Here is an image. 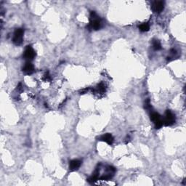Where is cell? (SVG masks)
Wrapping results in <instances>:
<instances>
[{
  "instance_id": "1",
  "label": "cell",
  "mask_w": 186,
  "mask_h": 186,
  "mask_svg": "<svg viewBox=\"0 0 186 186\" xmlns=\"http://www.w3.org/2000/svg\"><path fill=\"white\" fill-rule=\"evenodd\" d=\"M101 26L102 23L101 19L99 18V17L95 13V12L92 11L90 16H89V23L88 24L87 29L89 31H92V30L97 31V30L101 29Z\"/></svg>"
},
{
  "instance_id": "2",
  "label": "cell",
  "mask_w": 186,
  "mask_h": 186,
  "mask_svg": "<svg viewBox=\"0 0 186 186\" xmlns=\"http://www.w3.org/2000/svg\"><path fill=\"white\" fill-rule=\"evenodd\" d=\"M23 34L24 30L23 29H20L19 28V29H15L13 37V42L17 46L21 45L22 43H23Z\"/></svg>"
},
{
  "instance_id": "3",
  "label": "cell",
  "mask_w": 186,
  "mask_h": 186,
  "mask_svg": "<svg viewBox=\"0 0 186 186\" xmlns=\"http://www.w3.org/2000/svg\"><path fill=\"white\" fill-rule=\"evenodd\" d=\"M176 121V118H175V115L169 110H167L166 111L165 115H164V118L163 119V123L164 125L166 126V127H169V126L173 125L175 123Z\"/></svg>"
},
{
  "instance_id": "4",
  "label": "cell",
  "mask_w": 186,
  "mask_h": 186,
  "mask_svg": "<svg viewBox=\"0 0 186 186\" xmlns=\"http://www.w3.org/2000/svg\"><path fill=\"white\" fill-rule=\"evenodd\" d=\"M23 58L26 60L28 61H31L32 60H34L36 57V52L34 49H33V47L31 46L28 45L26 47L25 50H24L23 55Z\"/></svg>"
},
{
  "instance_id": "5",
  "label": "cell",
  "mask_w": 186,
  "mask_h": 186,
  "mask_svg": "<svg viewBox=\"0 0 186 186\" xmlns=\"http://www.w3.org/2000/svg\"><path fill=\"white\" fill-rule=\"evenodd\" d=\"M164 9V2L162 1H156L152 5V10L156 13H161Z\"/></svg>"
},
{
  "instance_id": "6",
  "label": "cell",
  "mask_w": 186,
  "mask_h": 186,
  "mask_svg": "<svg viewBox=\"0 0 186 186\" xmlns=\"http://www.w3.org/2000/svg\"><path fill=\"white\" fill-rule=\"evenodd\" d=\"M81 165V161L79 159L71 160L69 162V170L71 172L77 171Z\"/></svg>"
},
{
  "instance_id": "7",
  "label": "cell",
  "mask_w": 186,
  "mask_h": 186,
  "mask_svg": "<svg viewBox=\"0 0 186 186\" xmlns=\"http://www.w3.org/2000/svg\"><path fill=\"white\" fill-rule=\"evenodd\" d=\"M23 71L26 74L30 75L34 72V66L30 61H28L25 63L24 66L23 67Z\"/></svg>"
},
{
  "instance_id": "8",
  "label": "cell",
  "mask_w": 186,
  "mask_h": 186,
  "mask_svg": "<svg viewBox=\"0 0 186 186\" xmlns=\"http://www.w3.org/2000/svg\"><path fill=\"white\" fill-rule=\"evenodd\" d=\"M100 140H101V141L105 142V143H108L109 145H112L113 143V141H114L113 137L110 133H106V134H105V135H102L101 137V138H100Z\"/></svg>"
},
{
  "instance_id": "9",
  "label": "cell",
  "mask_w": 186,
  "mask_h": 186,
  "mask_svg": "<svg viewBox=\"0 0 186 186\" xmlns=\"http://www.w3.org/2000/svg\"><path fill=\"white\" fill-rule=\"evenodd\" d=\"M151 120L153 121V124L158 122V121H161V117L159 113L157 112H151Z\"/></svg>"
},
{
  "instance_id": "10",
  "label": "cell",
  "mask_w": 186,
  "mask_h": 186,
  "mask_svg": "<svg viewBox=\"0 0 186 186\" xmlns=\"http://www.w3.org/2000/svg\"><path fill=\"white\" fill-rule=\"evenodd\" d=\"M152 45H153V47L155 50H160L162 48L161 42L158 39H153V42H152Z\"/></svg>"
},
{
  "instance_id": "11",
  "label": "cell",
  "mask_w": 186,
  "mask_h": 186,
  "mask_svg": "<svg viewBox=\"0 0 186 186\" xmlns=\"http://www.w3.org/2000/svg\"><path fill=\"white\" fill-rule=\"evenodd\" d=\"M139 29L142 32H147L150 30V25L148 23H143L139 26Z\"/></svg>"
},
{
  "instance_id": "12",
  "label": "cell",
  "mask_w": 186,
  "mask_h": 186,
  "mask_svg": "<svg viewBox=\"0 0 186 186\" xmlns=\"http://www.w3.org/2000/svg\"><path fill=\"white\" fill-rule=\"evenodd\" d=\"M95 90L97 92V93H104V92L105 91V85H103V83L99 84L96 87V88L95 89Z\"/></svg>"
},
{
  "instance_id": "13",
  "label": "cell",
  "mask_w": 186,
  "mask_h": 186,
  "mask_svg": "<svg viewBox=\"0 0 186 186\" xmlns=\"http://www.w3.org/2000/svg\"><path fill=\"white\" fill-rule=\"evenodd\" d=\"M145 108L146 109H148V110H149V109H151V103H150V100L149 99H148L147 101H145Z\"/></svg>"
}]
</instances>
